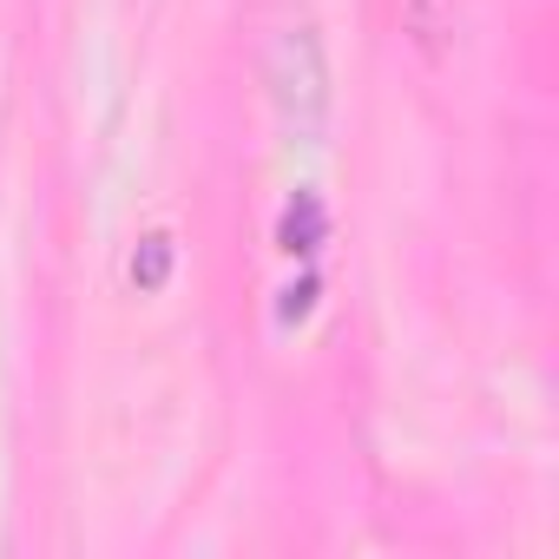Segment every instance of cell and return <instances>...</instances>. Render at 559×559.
Wrapping results in <instances>:
<instances>
[{
  "mask_svg": "<svg viewBox=\"0 0 559 559\" xmlns=\"http://www.w3.org/2000/svg\"><path fill=\"white\" fill-rule=\"evenodd\" d=\"M165 276H171V237L152 230V237L139 243V257H132V284H139V290H165Z\"/></svg>",
  "mask_w": 559,
  "mask_h": 559,
  "instance_id": "4",
  "label": "cell"
},
{
  "mask_svg": "<svg viewBox=\"0 0 559 559\" xmlns=\"http://www.w3.org/2000/svg\"><path fill=\"white\" fill-rule=\"evenodd\" d=\"M270 99L290 139H323L330 126V60L317 27H284L270 47Z\"/></svg>",
  "mask_w": 559,
  "mask_h": 559,
  "instance_id": "1",
  "label": "cell"
},
{
  "mask_svg": "<svg viewBox=\"0 0 559 559\" xmlns=\"http://www.w3.org/2000/svg\"><path fill=\"white\" fill-rule=\"evenodd\" d=\"M310 304H317V276H304V284H290V290H284V304H276V323H304V317H310Z\"/></svg>",
  "mask_w": 559,
  "mask_h": 559,
  "instance_id": "5",
  "label": "cell"
},
{
  "mask_svg": "<svg viewBox=\"0 0 559 559\" xmlns=\"http://www.w3.org/2000/svg\"><path fill=\"white\" fill-rule=\"evenodd\" d=\"M276 243H284L290 257H310V250L323 243V204H317V191H297V198H290L284 224H276Z\"/></svg>",
  "mask_w": 559,
  "mask_h": 559,
  "instance_id": "2",
  "label": "cell"
},
{
  "mask_svg": "<svg viewBox=\"0 0 559 559\" xmlns=\"http://www.w3.org/2000/svg\"><path fill=\"white\" fill-rule=\"evenodd\" d=\"M408 34L421 40V53H441L454 34V0H408Z\"/></svg>",
  "mask_w": 559,
  "mask_h": 559,
  "instance_id": "3",
  "label": "cell"
}]
</instances>
